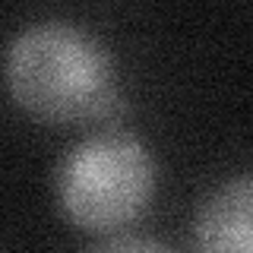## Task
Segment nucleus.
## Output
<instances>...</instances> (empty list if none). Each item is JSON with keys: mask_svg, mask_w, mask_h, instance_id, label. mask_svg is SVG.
<instances>
[{"mask_svg": "<svg viewBox=\"0 0 253 253\" xmlns=\"http://www.w3.org/2000/svg\"><path fill=\"white\" fill-rule=\"evenodd\" d=\"M200 253H253V174L221 184L196 215Z\"/></svg>", "mask_w": 253, "mask_h": 253, "instance_id": "nucleus-3", "label": "nucleus"}, {"mask_svg": "<svg viewBox=\"0 0 253 253\" xmlns=\"http://www.w3.org/2000/svg\"><path fill=\"white\" fill-rule=\"evenodd\" d=\"M155 190V165L139 139L101 133L76 149L57 168V203L85 231H117L142 215Z\"/></svg>", "mask_w": 253, "mask_h": 253, "instance_id": "nucleus-2", "label": "nucleus"}, {"mask_svg": "<svg viewBox=\"0 0 253 253\" xmlns=\"http://www.w3.org/2000/svg\"><path fill=\"white\" fill-rule=\"evenodd\" d=\"M92 253H171V250L155 241H146V237H121V241H108L95 247Z\"/></svg>", "mask_w": 253, "mask_h": 253, "instance_id": "nucleus-4", "label": "nucleus"}, {"mask_svg": "<svg viewBox=\"0 0 253 253\" xmlns=\"http://www.w3.org/2000/svg\"><path fill=\"white\" fill-rule=\"evenodd\" d=\"M16 105L51 124L111 117L117 108L108 51L67 22H42L16 35L6 57Z\"/></svg>", "mask_w": 253, "mask_h": 253, "instance_id": "nucleus-1", "label": "nucleus"}]
</instances>
